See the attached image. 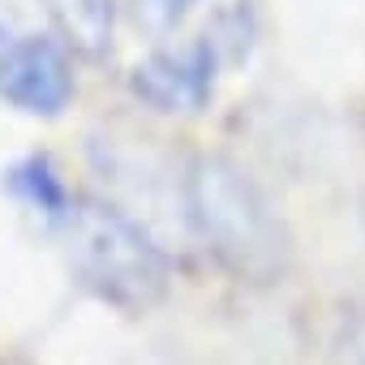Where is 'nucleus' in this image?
<instances>
[{
	"label": "nucleus",
	"mask_w": 365,
	"mask_h": 365,
	"mask_svg": "<svg viewBox=\"0 0 365 365\" xmlns=\"http://www.w3.org/2000/svg\"><path fill=\"white\" fill-rule=\"evenodd\" d=\"M185 211L202 245L241 279L267 284L288 262V232L267 194L224 155H198L185 172Z\"/></svg>",
	"instance_id": "1"
},
{
	"label": "nucleus",
	"mask_w": 365,
	"mask_h": 365,
	"mask_svg": "<svg viewBox=\"0 0 365 365\" xmlns=\"http://www.w3.org/2000/svg\"><path fill=\"white\" fill-rule=\"evenodd\" d=\"M52 26L61 31L65 48L82 56H103L112 43L116 22V0H43Z\"/></svg>",
	"instance_id": "5"
},
{
	"label": "nucleus",
	"mask_w": 365,
	"mask_h": 365,
	"mask_svg": "<svg viewBox=\"0 0 365 365\" xmlns=\"http://www.w3.org/2000/svg\"><path fill=\"white\" fill-rule=\"evenodd\" d=\"M361 224H365V202H361Z\"/></svg>",
	"instance_id": "9"
},
{
	"label": "nucleus",
	"mask_w": 365,
	"mask_h": 365,
	"mask_svg": "<svg viewBox=\"0 0 365 365\" xmlns=\"http://www.w3.org/2000/svg\"><path fill=\"white\" fill-rule=\"evenodd\" d=\"M0 99L31 116H61L73 99L69 52L48 35H18L0 48Z\"/></svg>",
	"instance_id": "3"
},
{
	"label": "nucleus",
	"mask_w": 365,
	"mask_h": 365,
	"mask_svg": "<svg viewBox=\"0 0 365 365\" xmlns=\"http://www.w3.org/2000/svg\"><path fill=\"white\" fill-rule=\"evenodd\" d=\"M61 228L73 279L86 292L125 314H142L163 301L168 258L120 207L103 198H73V211Z\"/></svg>",
	"instance_id": "2"
},
{
	"label": "nucleus",
	"mask_w": 365,
	"mask_h": 365,
	"mask_svg": "<svg viewBox=\"0 0 365 365\" xmlns=\"http://www.w3.org/2000/svg\"><path fill=\"white\" fill-rule=\"evenodd\" d=\"M220 43L202 35L180 52H155L129 73V91L159 112H198L215 91Z\"/></svg>",
	"instance_id": "4"
},
{
	"label": "nucleus",
	"mask_w": 365,
	"mask_h": 365,
	"mask_svg": "<svg viewBox=\"0 0 365 365\" xmlns=\"http://www.w3.org/2000/svg\"><path fill=\"white\" fill-rule=\"evenodd\" d=\"M335 365H365V305H356L335 339Z\"/></svg>",
	"instance_id": "8"
},
{
	"label": "nucleus",
	"mask_w": 365,
	"mask_h": 365,
	"mask_svg": "<svg viewBox=\"0 0 365 365\" xmlns=\"http://www.w3.org/2000/svg\"><path fill=\"white\" fill-rule=\"evenodd\" d=\"M5 185H9V194H18L22 202L39 207V211H43L48 220H56V224H65V215L73 211V198H69V190H65V180L52 172V163H48L43 155H31V159H22L18 168H9Z\"/></svg>",
	"instance_id": "6"
},
{
	"label": "nucleus",
	"mask_w": 365,
	"mask_h": 365,
	"mask_svg": "<svg viewBox=\"0 0 365 365\" xmlns=\"http://www.w3.org/2000/svg\"><path fill=\"white\" fill-rule=\"evenodd\" d=\"M194 5H198V0H133L138 22H142L150 35H168V31H176Z\"/></svg>",
	"instance_id": "7"
}]
</instances>
